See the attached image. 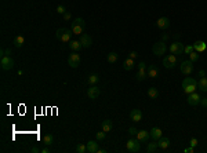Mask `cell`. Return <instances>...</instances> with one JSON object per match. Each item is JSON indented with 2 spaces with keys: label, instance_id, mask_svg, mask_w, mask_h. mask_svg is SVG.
I'll list each match as a JSON object with an SVG mask.
<instances>
[{
  "label": "cell",
  "instance_id": "60d3db41",
  "mask_svg": "<svg viewBox=\"0 0 207 153\" xmlns=\"http://www.w3.org/2000/svg\"><path fill=\"white\" fill-rule=\"evenodd\" d=\"M71 18H72V14L69 11H66L65 14H63V20L65 21H71Z\"/></svg>",
  "mask_w": 207,
  "mask_h": 153
},
{
  "label": "cell",
  "instance_id": "ac0fdd59",
  "mask_svg": "<svg viewBox=\"0 0 207 153\" xmlns=\"http://www.w3.org/2000/svg\"><path fill=\"white\" fill-rule=\"evenodd\" d=\"M149 132H151V136H152L153 141H159V139L163 136V131L160 130L159 127H152V130L149 131Z\"/></svg>",
  "mask_w": 207,
  "mask_h": 153
},
{
  "label": "cell",
  "instance_id": "d6a6232c",
  "mask_svg": "<svg viewBox=\"0 0 207 153\" xmlns=\"http://www.w3.org/2000/svg\"><path fill=\"white\" fill-rule=\"evenodd\" d=\"M75 152H76V153H86V152H87V145L79 144L76 146V149H75Z\"/></svg>",
  "mask_w": 207,
  "mask_h": 153
},
{
  "label": "cell",
  "instance_id": "ab89813d",
  "mask_svg": "<svg viewBox=\"0 0 207 153\" xmlns=\"http://www.w3.org/2000/svg\"><path fill=\"white\" fill-rule=\"evenodd\" d=\"M199 105H201L203 108H207V98H200V103Z\"/></svg>",
  "mask_w": 207,
  "mask_h": 153
},
{
  "label": "cell",
  "instance_id": "f907efd6",
  "mask_svg": "<svg viewBox=\"0 0 207 153\" xmlns=\"http://www.w3.org/2000/svg\"><path fill=\"white\" fill-rule=\"evenodd\" d=\"M98 153H106V149H98Z\"/></svg>",
  "mask_w": 207,
  "mask_h": 153
},
{
  "label": "cell",
  "instance_id": "c3c4849f",
  "mask_svg": "<svg viewBox=\"0 0 207 153\" xmlns=\"http://www.w3.org/2000/svg\"><path fill=\"white\" fill-rule=\"evenodd\" d=\"M167 39H168V36H167V35H163V36H162V42H166Z\"/></svg>",
  "mask_w": 207,
  "mask_h": 153
},
{
  "label": "cell",
  "instance_id": "4fadbf2b",
  "mask_svg": "<svg viewBox=\"0 0 207 153\" xmlns=\"http://www.w3.org/2000/svg\"><path fill=\"white\" fill-rule=\"evenodd\" d=\"M80 43H82V46H83V48H90L91 47V44H93V39H91L90 36H88L87 33H83V35H80Z\"/></svg>",
  "mask_w": 207,
  "mask_h": 153
},
{
  "label": "cell",
  "instance_id": "4316f807",
  "mask_svg": "<svg viewBox=\"0 0 207 153\" xmlns=\"http://www.w3.org/2000/svg\"><path fill=\"white\" fill-rule=\"evenodd\" d=\"M13 44L15 46V47H18V48H21L22 46L25 44V37L22 36V35H19V36H17L15 39H14V42H13Z\"/></svg>",
  "mask_w": 207,
  "mask_h": 153
},
{
  "label": "cell",
  "instance_id": "f546056e",
  "mask_svg": "<svg viewBox=\"0 0 207 153\" xmlns=\"http://www.w3.org/2000/svg\"><path fill=\"white\" fill-rule=\"evenodd\" d=\"M52 142H54V136H52L51 134H47V135H44L43 144L46 145V146H50V145H52Z\"/></svg>",
  "mask_w": 207,
  "mask_h": 153
},
{
  "label": "cell",
  "instance_id": "bcb514c9",
  "mask_svg": "<svg viewBox=\"0 0 207 153\" xmlns=\"http://www.w3.org/2000/svg\"><path fill=\"white\" fill-rule=\"evenodd\" d=\"M206 76V72L204 70H199V77H204Z\"/></svg>",
  "mask_w": 207,
  "mask_h": 153
},
{
  "label": "cell",
  "instance_id": "5b68a950",
  "mask_svg": "<svg viewBox=\"0 0 207 153\" xmlns=\"http://www.w3.org/2000/svg\"><path fill=\"white\" fill-rule=\"evenodd\" d=\"M166 51H167V46H166L164 42H157V43H155L153 47H152V53L157 57L164 55Z\"/></svg>",
  "mask_w": 207,
  "mask_h": 153
},
{
  "label": "cell",
  "instance_id": "4dcf8cb0",
  "mask_svg": "<svg viewBox=\"0 0 207 153\" xmlns=\"http://www.w3.org/2000/svg\"><path fill=\"white\" fill-rule=\"evenodd\" d=\"M157 149H159V146H157V142L148 144V146H146V152H148V153H155Z\"/></svg>",
  "mask_w": 207,
  "mask_h": 153
},
{
  "label": "cell",
  "instance_id": "1f68e13d",
  "mask_svg": "<svg viewBox=\"0 0 207 153\" xmlns=\"http://www.w3.org/2000/svg\"><path fill=\"white\" fill-rule=\"evenodd\" d=\"M99 81V77H98V75H90L87 77V83L88 84H91V86H94V84H97Z\"/></svg>",
  "mask_w": 207,
  "mask_h": 153
},
{
  "label": "cell",
  "instance_id": "ee69618b",
  "mask_svg": "<svg viewBox=\"0 0 207 153\" xmlns=\"http://www.w3.org/2000/svg\"><path fill=\"white\" fill-rule=\"evenodd\" d=\"M30 152H32V153H39V152H41V150L39 149V147H32V149H30Z\"/></svg>",
  "mask_w": 207,
  "mask_h": 153
},
{
  "label": "cell",
  "instance_id": "603a6c76",
  "mask_svg": "<svg viewBox=\"0 0 207 153\" xmlns=\"http://www.w3.org/2000/svg\"><path fill=\"white\" fill-rule=\"evenodd\" d=\"M101 128H102V131H105V132H110V131H112V128H113L112 120H104V121H102V124H101Z\"/></svg>",
  "mask_w": 207,
  "mask_h": 153
},
{
  "label": "cell",
  "instance_id": "cb8c5ba5",
  "mask_svg": "<svg viewBox=\"0 0 207 153\" xmlns=\"http://www.w3.org/2000/svg\"><path fill=\"white\" fill-rule=\"evenodd\" d=\"M148 97L151 98V99H157V98H159V90H157L156 87L148 88Z\"/></svg>",
  "mask_w": 207,
  "mask_h": 153
},
{
  "label": "cell",
  "instance_id": "836d02e7",
  "mask_svg": "<svg viewBox=\"0 0 207 153\" xmlns=\"http://www.w3.org/2000/svg\"><path fill=\"white\" fill-rule=\"evenodd\" d=\"M189 59H190L192 62H196V61H197V59H199V53H197V51L193 50L192 53L189 54Z\"/></svg>",
  "mask_w": 207,
  "mask_h": 153
},
{
  "label": "cell",
  "instance_id": "277c9868",
  "mask_svg": "<svg viewBox=\"0 0 207 153\" xmlns=\"http://www.w3.org/2000/svg\"><path fill=\"white\" fill-rule=\"evenodd\" d=\"M127 150L131 153H138L141 150V142L138 141L137 138H132V139H128L127 141Z\"/></svg>",
  "mask_w": 207,
  "mask_h": 153
},
{
  "label": "cell",
  "instance_id": "2e32d148",
  "mask_svg": "<svg viewBox=\"0 0 207 153\" xmlns=\"http://www.w3.org/2000/svg\"><path fill=\"white\" fill-rule=\"evenodd\" d=\"M156 26L159 29H167L170 26V20L167 17H160L159 20L156 21Z\"/></svg>",
  "mask_w": 207,
  "mask_h": 153
},
{
  "label": "cell",
  "instance_id": "3957f363",
  "mask_svg": "<svg viewBox=\"0 0 207 153\" xmlns=\"http://www.w3.org/2000/svg\"><path fill=\"white\" fill-rule=\"evenodd\" d=\"M72 35H73L72 29H62L61 28L57 31V39L61 40L62 43H68V42H71Z\"/></svg>",
  "mask_w": 207,
  "mask_h": 153
},
{
  "label": "cell",
  "instance_id": "8992f818",
  "mask_svg": "<svg viewBox=\"0 0 207 153\" xmlns=\"http://www.w3.org/2000/svg\"><path fill=\"white\" fill-rule=\"evenodd\" d=\"M0 66H2L3 70H11L14 68V59L8 55L2 57V59H0Z\"/></svg>",
  "mask_w": 207,
  "mask_h": 153
},
{
  "label": "cell",
  "instance_id": "484cf974",
  "mask_svg": "<svg viewBox=\"0 0 207 153\" xmlns=\"http://www.w3.org/2000/svg\"><path fill=\"white\" fill-rule=\"evenodd\" d=\"M146 70H145V68H141V69H138V73L135 75V79H137V81H142V80H145L146 79Z\"/></svg>",
  "mask_w": 207,
  "mask_h": 153
},
{
  "label": "cell",
  "instance_id": "52a82bcc",
  "mask_svg": "<svg viewBox=\"0 0 207 153\" xmlns=\"http://www.w3.org/2000/svg\"><path fill=\"white\" fill-rule=\"evenodd\" d=\"M179 69H181V73L185 76H189L190 73L193 72V62L190 61H182L181 62V66H179Z\"/></svg>",
  "mask_w": 207,
  "mask_h": 153
},
{
  "label": "cell",
  "instance_id": "7c38bea8",
  "mask_svg": "<svg viewBox=\"0 0 207 153\" xmlns=\"http://www.w3.org/2000/svg\"><path fill=\"white\" fill-rule=\"evenodd\" d=\"M99 94H101V91H99V88L94 84V86H91L90 88H87V97L88 99H97V98L99 97Z\"/></svg>",
  "mask_w": 207,
  "mask_h": 153
},
{
  "label": "cell",
  "instance_id": "681fc988",
  "mask_svg": "<svg viewBox=\"0 0 207 153\" xmlns=\"http://www.w3.org/2000/svg\"><path fill=\"white\" fill-rule=\"evenodd\" d=\"M48 152H50L48 147H44V149H41V153H48Z\"/></svg>",
  "mask_w": 207,
  "mask_h": 153
},
{
  "label": "cell",
  "instance_id": "d6986e66",
  "mask_svg": "<svg viewBox=\"0 0 207 153\" xmlns=\"http://www.w3.org/2000/svg\"><path fill=\"white\" fill-rule=\"evenodd\" d=\"M207 47V43L203 42V40H197V42L193 43V50L197 51V53H203Z\"/></svg>",
  "mask_w": 207,
  "mask_h": 153
},
{
  "label": "cell",
  "instance_id": "9c48e42d",
  "mask_svg": "<svg viewBox=\"0 0 207 153\" xmlns=\"http://www.w3.org/2000/svg\"><path fill=\"white\" fill-rule=\"evenodd\" d=\"M175 65H177V57L174 55V54L166 55L164 58H163V66H164L166 69H171V68H174Z\"/></svg>",
  "mask_w": 207,
  "mask_h": 153
},
{
  "label": "cell",
  "instance_id": "6da1fadb",
  "mask_svg": "<svg viewBox=\"0 0 207 153\" xmlns=\"http://www.w3.org/2000/svg\"><path fill=\"white\" fill-rule=\"evenodd\" d=\"M71 29L73 32V35H83L84 33V29H86V22L83 18H76L71 22Z\"/></svg>",
  "mask_w": 207,
  "mask_h": 153
},
{
  "label": "cell",
  "instance_id": "74e56055",
  "mask_svg": "<svg viewBox=\"0 0 207 153\" xmlns=\"http://www.w3.org/2000/svg\"><path fill=\"white\" fill-rule=\"evenodd\" d=\"M192 51H193V44H192V46H186V47H185V51H184V53L186 54V55H189Z\"/></svg>",
  "mask_w": 207,
  "mask_h": 153
},
{
  "label": "cell",
  "instance_id": "7bdbcfd3",
  "mask_svg": "<svg viewBox=\"0 0 207 153\" xmlns=\"http://www.w3.org/2000/svg\"><path fill=\"white\" fill-rule=\"evenodd\" d=\"M137 57H138V53H137V51H131V53H130V58L134 59V58H137Z\"/></svg>",
  "mask_w": 207,
  "mask_h": 153
},
{
  "label": "cell",
  "instance_id": "7402d4cb",
  "mask_svg": "<svg viewBox=\"0 0 207 153\" xmlns=\"http://www.w3.org/2000/svg\"><path fill=\"white\" fill-rule=\"evenodd\" d=\"M134 66H135V62L132 58L128 57V58L124 59V62H123V69L124 70H131V69H134Z\"/></svg>",
  "mask_w": 207,
  "mask_h": 153
},
{
  "label": "cell",
  "instance_id": "8fae6325",
  "mask_svg": "<svg viewBox=\"0 0 207 153\" xmlns=\"http://www.w3.org/2000/svg\"><path fill=\"white\" fill-rule=\"evenodd\" d=\"M200 95L197 94V92H190V94H188V99H186V102L189 103L190 106H196V105H199L200 103Z\"/></svg>",
  "mask_w": 207,
  "mask_h": 153
},
{
  "label": "cell",
  "instance_id": "7dc6e473",
  "mask_svg": "<svg viewBox=\"0 0 207 153\" xmlns=\"http://www.w3.org/2000/svg\"><path fill=\"white\" fill-rule=\"evenodd\" d=\"M141 68H145V62L144 61H141L140 64H138V69H141Z\"/></svg>",
  "mask_w": 207,
  "mask_h": 153
},
{
  "label": "cell",
  "instance_id": "d4e9b609",
  "mask_svg": "<svg viewBox=\"0 0 207 153\" xmlns=\"http://www.w3.org/2000/svg\"><path fill=\"white\" fill-rule=\"evenodd\" d=\"M197 88L200 90V91H203V92H207V77H206V76H204V77H201L200 80H199Z\"/></svg>",
  "mask_w": 207,
  "mask_h": 153
},
{
  "label": "cell",
  "instance_id": "ffe728a7",
  "mask_svg": "<svg viewBox=\"0 0 207 153\" xmlns=\"http://www.w3.org/2000/svg\"><path fill=\"white\" fill-rule=\"evenodd\" d=\"M157 146H159V149L166 150L168 146H170V139H168L167 136H162V138L157 141Z\"/></svg>",
  "mask_w": 207,
  "mask_h": 153
},
{
  "label": "cell",
  "instance_id": "d590c367",
  "mask_svg": "<svg viewBox=\"0 0 207 153\" xmlns=\"http://www.w3.org/2000/svg\"><path fill=\"white\" fill-rule=\"evenodd\" d=\"M55 11H57L58 13V14H65V13H66V10H65V7H63L62 6V4H59V6H57V9H55Z\"/></svg>",
  "mask_w": 207,
  "mask_h": 153
},
{
  "label": "cell",
  "instance_id": "e0dca14e",
  "mask_svg": "<svg viewBox=\"0 0 207 153\" xmlns=\"http://www.w3.org/2000/svg\"><path fill=\"white\" fill-rule=\"evenodd\" d=\"M146 75H148V77H151V79H156L157 76H159V69H157L156 65H151V66H148V69H146Z\"/></svg>",
  "mask_w": 207,
  "mask_h": 153
},
{
  "label": "cell",
  "instance_id": "f6af8a7d",
  "mask_svg": "<svg viewBox=\"0 0 207 153\" xmlns=\"http://www.w3.org/2000/svg\"><path fill=\"white\" fill-rule=\"evenodd\" d=\"M10 54H11V48H6V50H4V57L6 55L10 57Z\"/></svg>",
  "mask_w": 207,
  "mask_h": 153
},
{
  "label": "cell",
  "instance_id": "e575fe53",
  "mask_svg": "<svg viewBox=\"0 0 207 153\" xmlns=\"http://www.w3.org/2000/svg\"><path fill=\"white\" fill-rule=\"evenodd\" d=\"M105 131H99V132H97L95 134V136H97V141H104L105 139Z\"/></svg>",
  "mask_w": 207,
  "mask_h": 153
},
{
  "label": "cell",
  "instance_id": "83f0119b",
  "mask_svg": "<svg viewBox=\"0 0 207 153\" xmlns=\"http://www.w3.org/2000/svg\"><path fill=\"white\" fill-rule=\"evenodd\" d=\"M69 47H71V50H73V51H79L80 48H83V46H82V43H80V40H73V42H71Z\"/></svg>",
  "mask_w": 207,
  "mask_h": 153
},
{
  "label": "cell",
  "instance_id": "7a4b0ae2",
  "mask_svg": "<svg viewBox=\"0 0 207 153\" xmlns=\"http://www.w3.org/2000/svg\"><path fill=\"white\" fill-rule=\"evenodd\" d=\"M196 87H197V83H196V80L192 77H186V79H184V81H182V88H184L185 94L195 92Z\"/></svg>",
  "mask_w": 207,
  "mask_h": 153
},
{
  "label": "cell",
  "instance_id": "8d00e7d4",
  "mask_svg": "<svg viewBox=\"0 0 207 153\" xmlns=\"http://www.w3.org/2000/svg\"><path fill=\"white\" fill-rule=\"evenodd\" d=\"M137 132H138V130H137V128H135V127H130V128H128V134H130V135H131V136L137 135Z\"/></svg>",
  "mask_w": 207,
  "mask_h": 153
},
{
  "label": "cell",
  "instance_id": "f1b7e54d",
  "mask_svg": "<svg viewBox=\"0 0 207 153\" xmlns=\"http://www.w3.org/2000/svg\"><path fill=\"white\" fill-rule=\"evenodd\" d=\"M117 57H119L117 54H116L115 51H112V53H109V54L106 55V61L109 62V64H115V62L117 61Z\"/></svg>",
  "mask_w": 207,
  "mask_h": 153
},
{
  "label": "cell",
  "instance_id": "30bf717a",
  "mask_svg": "<svg viewBox=\"0 0 207 153\" xmlns=\"http://www.w3.org/2000/svg\"><path fill=\"white\" fill-rule=\"evenodd\" d=\"M68 65L71 68H77L80 65V55L75 51L73 54H71L69 55V58H68Z\"/></svg>",
  "mask_w": 207,
  "mask_h": 153
},
{
  "label": "cell",
  "instance_id": "44dd1931",
  "mask_svg": "<svg viewBox=\"0 0 207 153\" xmlns=\"http://www.w3.org/2000/svg\"><path fill=\"white\" fill-rule=\"evenodd\" d=\"M87 152L88 153H98V144H97V141H88L87 144Z\"/></svg>",
  "mask_w": 207,
  "mask_h": 153
},
{
  "label": "cell",
  "instance_id": "ba28073f",
  "mask_svg": "<svg viewBox=\"0 0 207 153\" xmlns=\"http://www.w3.org/2000/svg\"><path fill=\"white\" fill-rule=\"evenodd\" d=\"M184 51H185V46L181 42H174L170 46V53L174 54V55H181V54H184Z\"/></svg>",
  "mask_w": 207,
  "mask_h": 153
},
{
  "label": "cell",
  "instance_id": "f35d334b",
  "mask_svg": "<svg viewBox=\"0 0 207 153\" xmlns=\"http://www.w3.org/2000/svg\"><path fill=\"white\" fill-rule=\"evenodd\" d=\"M197 144H199V142H197V139H196V138H190V141H189V145H190V146L196 147V146H197Z\"/></svg>",
  "mask_w": 207,
  "mask_h": 153
},
{
  "label": "cell",
  "instance_id": "b9f144b4",
  "mask_svg": "<svg viewBox=\"0 0 207 153\" xmlns=\"http://www.w3.org/2000/svg\"><path fill=\"white\" fill-rule=\"evenodd\" d=\"M184 152H185V153H193V152H195V147H193V146L185 147V149H184Z\"/></svg>",
  "mask_w": 207,
  "mask_h": 153
},
{
  "label": "cell",
  "instance_id": "5bb4252c",
  "mask_svg": "<svg viewBox=\"0 0 207 153\" xmlns=\"http://www.w3.org/2000/svg\"><path fill=\"white\" fill-rule=\"evenodd\" d=\"M135 136H137V139L140 142H148L149 138H151V132L146 131V130H138V132Z\"/></svg>",
  "mask_w": 207,
  "mask_h": 153
},
{
  "label": "cell",
  "instance_id": "9a60e30c",
  "mask_svg": "<svg viewBox=\"0 0 207 153\" xmlns=\"http://www.w3.org/2000/svg\"><path fill=\"white\" fill-rule=\"evenodd\" d=\"M130 119L134 123H140L141 120H142V112H141L140 109H132V110L130 112Z\"/></svg>",
  "mask_w": 207,
  "mask_h": 153
}]
</instances>
